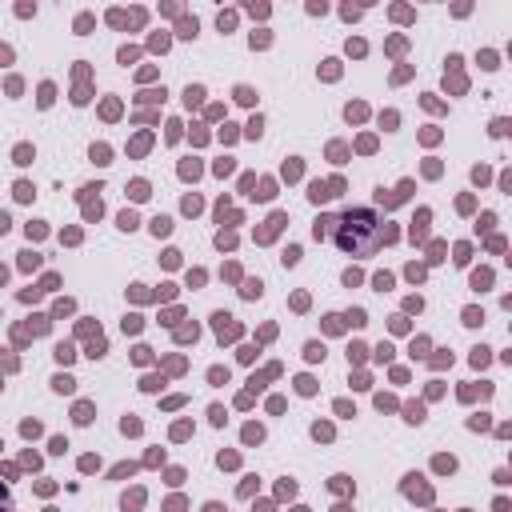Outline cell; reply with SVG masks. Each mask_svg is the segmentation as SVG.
<instances>
[{
  "label": "cell",
  "mask_w": 512,
  "mask_h": 512,
  "mask_svg": "<svg viewBox=\"0 0 512 512\" xmlns=\"http://www.w3.org/2000/svg\"><path fill=\"white\" fill-rule=\"evenodd\" d=\"M0 512H12V508H8V492H4V488H0Z\"/></svg>",
  "instance_id": "2"
},
{
  "label": "cell",
  "mask_w": 512,
  "mask_h": 512,
  "mask_svg": "<svg viewBox=\"0 0 512 512\" xmlns=\"http://www.w3.org/2000/svg\"><path fill=\"white\" fill-rule=\"evenodd\" d=\"M376 240H380V224H376V216H372L368 208L348 212V216L340 220L336 244H340L344 252H372V248H376Z\"/></svg>",
  "instance_id": "1"
}]
</instances>
